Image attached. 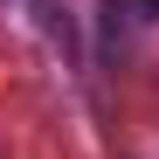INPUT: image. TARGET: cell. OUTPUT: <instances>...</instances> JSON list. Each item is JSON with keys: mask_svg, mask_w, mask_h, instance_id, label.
<instances>
[{"mask_svg": "<svg viewBox=\"0 0 159 159\" xmlns=\"http://www.w3.org/2000/svg\"><path fill=\"white\" fill-rule=\"evenodd\" d=\"M118 7H125L131 21H159V0H118Z\"/></svg>", "mask_w": 159, "mask_h": 159, "instance_id": "1", "label": "cell"}]
</instances>
